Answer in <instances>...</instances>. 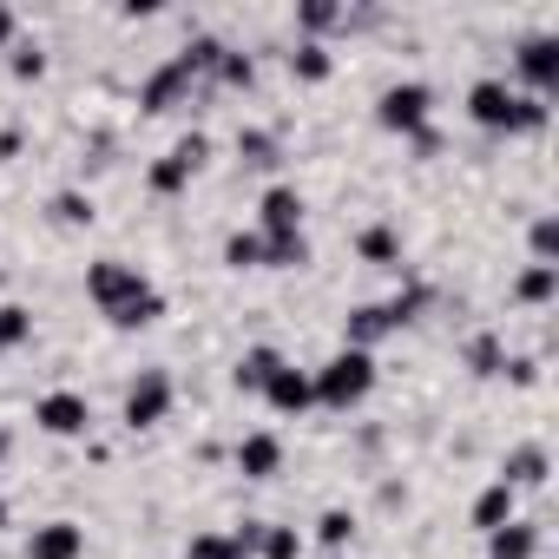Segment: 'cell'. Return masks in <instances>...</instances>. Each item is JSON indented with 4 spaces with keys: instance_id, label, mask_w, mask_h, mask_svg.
<instances>
[{
    "instance_id": "obj_1",
    "label": "cell",
    "mask_w": 559,
    "mask_h": 559,
    "mask_svg": "<svg viewBox=\"0 0 559 559\" xmlns=\"http://www.w3.org/2000/svg\"><path fill=\"white\" fill-rule=\"evenodd\" d=\"M86 297H93V310L112 323V330H152L158 317H165V297H158V284L139 270V263H126V257H99V263H86Z\"/></svg>"
},
{
    "instance_id": "obj_2",
    "label": "cell",
    "mask_w": 559,
    "mask_h": 559,
    "mask_svg": "<svg viewBox=\"0 0 559 559\" xmlns=\"http://www.w3.org/2000/svg\"><path fill=\"white\" fill-rule=\"evenodd\" d=\"M467 119L480 132H500V139H533V132H546L552 106L520 93V86H507V80H474L467 86Z\"/></svg>"
},
{
    "instance_id": "obj_3",
    "label": "cell",
    "mask_w": 559,
    "mask_h": 559,
    "mask_svg": "<svg viewBox=\"0 0 559 559\" xmlns=\"http://www.w3.org/2000/svg\"><path fill=\"white\" fill-rule=\"evenodd\" d=\"M310 389H317V408L349 415L376 395V356L369 349H336L323 369H310Z\"/></svg>"
},
{
    "instance_id": "obj_4",
    "label": "cell",
    "mask_w": 559,
    "mask_h": 559,
    "mask_svg": "<svg viewBox=\"0 0 559 559\" xmlns=\"http://www.w3.org/2000/svg\"><path fill=\"white\" fill-rule=\"evenodd\" d=\"M428 119H435V86H421V80H395V86L376 93V126H382V132L415 139V132H428Z\"/></svg>"
},
{
    "instance_id": "obj_5",
    "label": "cell",
    "mask_w": 559,
    "mask_h": 559,
    "mask_svg": "<svg viewBox=\"0 0 559 559\" xmlns=\"http://www.w3.org/2000/svg\"><path fill=\"white\" fill-rule=\"evenodd\" d=\"M204 165H211V132H185V139L145 171V191H152V198H178V191H191V178H198Z\"/></svg>"
},
{
    "instance_id": "obj_6",
    "label": "cell",
    "mask_w": 559,
    "mask_h": 559,
    "mask_svg": "<svg viewBox=\"0 0 559 559\" xmlns=\"http://www.w3.org/2000/svg\"><path fill=\"white\" fill-rule=\"evenodd\" d=\"M171 402H178V389H171V376L165 369H139L132 382H126V402H119V421L139 435V428H158L165 415H171Z\"/></svg>"
},
{
    "instance_id": "obj_7",
    "label": "cell",
    "mask_w": 559,
    "mask_h": 559,
    "mask_svg": "<svg viewBox=\"0 0 559 559\" xmlns=\"http://www.w3.org/2000/svg\"><path fill=\"white\" fill-rule=\"evenodd\" d=\"M34 428L53 435V441H80V435L93 428V402H86L80 389H47V395L34 402Z\"/></svg>"
},
{
    "instance_id": "obj_8",
    "label": "cell",
    "mask_w": 559,
    "mask_h": 559,
    "mask_svg": "<svg viewBox=\"0 0 559 559\" xmlns=\"http://www.w3.org/2000/svg\"><path fill=\"white\" fill-rule=\"evenodd\" d=\"M513 67H520V93H533V99H546L552 86H559V34H526L520 40V53H513Z\"/></svg>"
},
{
    "instance_id": "obj_9",
    "label": "cell",
    "mask_w": 559,
    "mask_h": 559,
    "mask_svg": "<svg viewBox=\"0 0 559 559\" xmlns=\"http://www.w3.org/2000/svg\"><path fill=\"white\" fill-rule=\"evenodd\" d=\"M304 230V191L297 185H270L257 204V237H290Z\"/></svg>"
},
{
    "instance_id": "obj_10",
    "label": "cell",
    "mask_w": 559,
    "mask_h": 559,
    "mask_svg": "<svg viewBox=\"0 0 559 559\" xmlns=\"http://www.w3.org/2000/svg\"><path fill=\"white\" fill-rule=\"evenodd\" d=\"M493 480H507L513 493L546 487V480H552V454H546V441H520V448H507V461H500V474H493Z\"/></svg>"
},
{
    "instance_id": "obj_11",
    "label": "cell",
    "mask_w": 559,
    "mask_h": 559,
    "mask_svg": "<svg viewBox=\"0 0 559 559\" xmlns=\"http://www.w3.org/2000/svg\"><path fill=\"white\" fill-rule=\"evenodd\" d=\"M263 402L276 408V415H310L317 408V389H310V369H297V362H284L270 382H263Z\"/></svg>"
},
{
    "instance_id": "obj_12",
    "label": "cell",
    "mask_w": 559,
    "mask_h": 559,
    "mask_svg": "<svg viewBox=\"0 0 559 559\" xmlns=\"http://www.w3.org/2000/svg\"><path fill=\"white\" fill-rule=\"evenodd\" d=\"M230 461H237V474H243V480H276V474H284V441H276L270 428H257V435H243V441H237V454H230Z\"/></svg>"
},
{
    "instance_id": "obj_13",
    "label": "cell",
    "mask_w": 559,
    "mask_h": 559,
    "mask_svg": "<svg viewBox=\"0 0 559 559\" xmlns=\"http://www.w3.org/2000/svg\"><path fill=\"white\" fill-rule=\"evenodd\" d=\"M191 93H198V80H191L178 60H165V67L139 86V106H145V112H171V106H185Z\"/></svg>"
},
{
    "instance_id": "obj_14",
    "label": "cell",
    "mask_w": 559,
    "mask_h": 559,
    "mask_svg": "<svg viewBox=\"0 0 559 559\" xmlns=\"http://www.w3.org/2000/svg\"><path fill=\"white\" fill-rule=\"evenodd\" d=\"M27 559H86V526H80V520H47V526H34Z\"/></svg>"
},
{
    "instance_id": "obj_15",
    "label": "cell",
    "mask_w": 559,
    "mask_h": 559,
    "mask_svg": "<svg viewBox=\"0 0 559 559\" xmlns=\"http://www.w3.org/2000/svg\"><path fill=\"white\" fill-rule=\"evenodd\" d=\"M467 520H474L480 533H493V526H507V520H520V493H513L507 480H487V487L474 493V507H467Z\"/></svg>"
},
{
    "instance_id": "obj_16",
    "label": "cell",
    "mask_w": 559,
    "mask_h": 559,
    "mask_svg": "<svg viewBox=\"0 0 559 559\" xmlns=\"http://www.w3.org/2000/svg\"><path fill=\"white\" fill-rule=\"evenodd\" d=\"M539 552V520H507L487 533V559H533Z\"/></svg>"
},
{
    "instance_id": "obj_17",
    "label": "cell",
    "mask_w": 559,
    "mask_h": 559,
    "mask_svg": "<svg viewBox=\"0 0 559 559\" xmlns=\"http://www.w3.org/2000/svg\"><path fill=\"white\" fill-rule=\"evenodd\" d=\"M284 369V349H270V343H257V349H243L237 356V369H230V382L243 389V395H263V382Z\"/></svg>"
},
{
    "instance_id": "obj_18",
    "label": "cell",
    "mask_w": 559,
    "mask_h": 559,
    "mask_svg": "<svg viewBox=\"0 0 559 559\" xmlns=\"http://www.w3.org/2000/svg\"><path fill=\"white\" fill-rule=\"evenodd\" d=\"M330 73H336V53H330L323 40H297V47H290V80H297V86H323Z\"/></svg>"
},
{
    "instance_id": "obj_19",
    "label": "cell",
    "mask_w": 559,
    "mask_h": 559,
    "mask_svg": "<svg viewBox=\"0 0 559 559\" xmlns=\"http://www.w3.org/2000/svg\"><path fill=\"white\" fill-rule=\"evenodd\" d=\"M47 217H53L60 230H86V224L99 217V204H93V191L67 185V191H53V198H47Z\"/></svg>"
},
{
    "instance_id": "obj_20",
    "label": "cell",
    "mask_w": 559,
    "mask_h": 559,
    "mask_svg": "<svg viewBox=\"0 0 559 559\" xmlns=\"http://www.w3.org/2000/svg\"><path fill=\"white\" fill-rule=\"evenodd\" d=\"M389 336V323H382V304H356L349 317H343V349H369L376 356V343Z\"/></svg>"
},
{
    "instance_id": "obj_21",
    "label": "cell",
    "mask_w": 559,
    "mask_h": 559,
    "mask_svg": "<svg viewBox=\"0 0 559 559\" xmlns=\"http://www.w3.org/2000/svg\"><path fill=\"white\" fill-rule=\"evenodd\" d=\"M461 362H467V376L493 382V376L507 369V343H500L493 330H480V336H467V343H461Z\"/></svg>"
},
{
    "instance_id": "obj_22",
    "label": "cell",
    "mask_w": 559,
    "mask_h": 559,
    "mask_svg": "<svg viewBox=\"0 0 559 559\" xmlns=\"http://www.w3.org/2000/svg\"><path fill=\"white\" fill-rule=\"evenodd\" d=\"M356 257L376 263V270H395V263H402V230H395V224H369V230L356 237Z\"/></svg>"
},
{
    "instance_id": "obj_23",
    "label": "cell",
    "mask_w": 559,
    "mask_h": 559,
    "mask_svg": "<svg viewBox=\"0 0 559 559\" xmlns=\"http://www.w3.org/2000/svg\"><path fill=\"white\" fill-rule=\"evenodd\" d=\"M559 297V263H526L520 270V284H513V304H552Z\"/></svg>"
},
{
    "instance_id": "obj_24",
    "label": "cell",
    "mask_w": 559,
    "mask_h": 559,
    "mask_svg": "<svg viewBox=\"0 0 559 559\" xmlns=\"http://www.w3.org/2000/svg\"><path fill=\"white\" fill-rule=\"evenodd\" d=\"M237 158H243L250 171H276L284 145H276V132H263V126H243V132H237Z\"/></svg>"
},
{
    "instance_id": "obj_25",
    "label": "cell",
    "mask_w": 559,
    "mask_h": 559,
    "mask_svg": "<svg viewBox=\"0 0 559 559\" xmlns=\"http://www.w3.org/2000/svg\"><path fill=\"white\" fill-rule=\"evenodd\" d=\"M421 310H428V290H421V284H402V290L382 304V323H389V336H402V330H408Z\"/></svg>"
},
{
    "instance_id": "obj_26",
    "label": "cell",
    "mask_w": 559,
    "mask_h": 559,
    "mask_svg": "<svg viewBox=\"0 0 559 559\" xmlns=\"http://www.w3.org/2000/svg\"><path fill=\"white\" fill-rule=\"evenodd\" d=\"M310 263V237L290 230V237H263V270H304Z\"/></svg>"
},
{
    "instance_id": "obj_27",
    "label": "cell",
    "mask_w": 559,
    "mask_h": 559,
    "mask_svg": "<svg viewBox=\"0 0 559 559\" xmlns=\"http://www.w3.org/2000/svg\"><path fill=\"white\" fill-rule=\"evenodd\" d=\"M217 86H230V93H250L257 86V60L243 53V47H224V60H217V73H211Z\"/></svg>"
},
{
    "instance_id": "obj_28",
    "label": "cell",
    "mask_w": 559,
    "mask_h": 559,
    "mask_svg": "<svg viewBox=\"0 0 559 559\" xmlns=\"http://www.w3.org/2000/svg\"><path fill=\"white\" fill-rule=\"evenodd\" d=\"M257 559H304V533L263 520V533H257Z\"/></svg>"
},
{
    "instance_id": "obj_29",
    "label": "cell",
    "mask_w": 559,
    "mask_h": 559,
    "mask_svg": "<svg viewBox=\"0 0 559 559\" xmlns=\"http://www.w3.org/2000/svg\"><path fill=\"white\" fill-rule=\"evenodd\" d=\"M297 27H304V40H323L330 27H349V8H330V0H310V8H297Z\"/></svg>"
},
{
    "instance_id": "obj_30",
    "label": "cell",
    "mask_w": 559,
    "mask_h": 559,
    "mask_svg": "<svg viewBox=\"0 0 559 559\" xmlns=\"http://www.w3.org/2000/svg\"><path fill=\"white\" fill-rule=\"evenodd\" d=\"M21 343H34V310L27 304H0V356L21 349Z\"/></svg>"
},
{
    "instance_id": "obj_31",
    "label": "cell",
    "mask_w": 559,
    "mask_h": 559,
    "mask_svg": "<svg viewBox=\"0 0 559 559\" xmlns=\"http://www.w3.org/2000/svg\"><path fill=\"white\" fill-rule=\"evenodd\" d=\"M317 539H323L330 552H349V546H356V513H349V507H330V513L317 520Z\"/></svg>"
},
{
    "instance_id": "obj_32",
    "label": "cell",
    "mask_w": 559,
    "mask_h": 559,
    "mask_svg": "<svg viewBox=\"0 0 559 559\" xmlns=\"http://www.w3.org/2000/svg\"><path fill=\"white\" fill-rule=\"evenodd\" d=\"M185 559H250L243 546H237V533H191V546H185Z\"/></svg>"
},
{
    "instance_id": "obj_33",
    "label": "cell",
    "mask_w": 559,
    "mask_h": 559,
    "mask_svg": "<svg viewBox=\"0 0 559 559\" xmlns=\"http://www.w3.org/2000/svg\"><path fill=\"white\" fill-rule=\"evenodd\" d=\"M224 263L230 270H263V237L257 230H230L224 237Z\"/></svg>"
},
{
    "instance_id": "obj_34",
    "label": "cell",
    "mask_w": 559,
    "mask_h": 559,
    "mask_svg": "<svg viewBox=\"0 0 559 559\" xmlns=\"http://www.w3.org/2000/svg\"><path fill=\"white\" fill-rule=\"evenodd\" d=\"M526 243H533V263H552V257H559V224H552V217H533Z\"/></svg>"
},
{
    "instance_id": "obj_35",
    "label": "cell",
    "mask_w": 559,
    "mask_h": 559,
    "mask_svg": "<svg viewBox=\"0 0 559 559\" xmlns=\"http://www.w3.org/2000/svg\"><path fill=\"white\" fill-rule=\"evenodd\" d=\"M8 67H14V80H40V73H47V53H40L34 40H14V60H8Z\"/></svg>"
},
{
    "instance_id": "obj_36",
    "label": "cell",
    "mask_w": 559,
    "mask_h": 559,
    "mask_svg": "<svg viewBox=\"0 0 559 559\" xmlns=\"http://www.w3.org/2000/svg\"><path fill=\"white\" fill-rule=\"evenodd\" d=\"M21 40V21H14V8H0V47H14Z\"/></svg>"
},
{
    "instance_id": "obj_37",
    "label": "cell",
    "mask_w": 559,
    "mask_h": 559,
    "mask_svg": "<svg viewBox=\"0 0 559 559\" xmlns=\"http://www.w3.org/2000/svg\"><path fill=\"white\" fill-rule=\"evenodd\" d=\"M8 454H14V435H0V467H8Z\"/></svg>"
},
{
    "instance_id": "obj_38",
    "label": "cell",
    "mask_w": 559,
    "mask_h": 559,
    "mask_svg": "<svg viewBox=\"0 0 559 559\" xmlns=\"http://www.w3.org/2000/svg\"><path fill=\"white\" fill-rule=\"evenodd\" d=\"M8 520H14V507H8V500H0V533H8Z\"/></svg>"
},
{
    "instance_id": "obj_39",
    "label": "cell",
    "mask_w": 559,
    "mask_h": 559,
    "mask_svg": "<svg viewBox=\"0 0 559 559\" xmlns=\"http://www.w3.org/2000/svg\"><path fill=\"white\" fill-rule=\"evenodd\" d=\"M336 559H349V552H336Z\"/></svg>"
}]
</instances>
